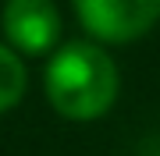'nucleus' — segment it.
<instances>
[{"label":"nucleus","mask_w":160,"mask_h":156,"mask_svg":"<svg viewBox=\"0 0 160 156\" xmlns=\"http://www.w3.org/2000/svg\"><path fill=\"white\" fill-rule=\"evenodd\" d=\"M0 32L14 53L46 57L64 43V14L53 0H4Z\"/></svg>","instance_id":"7ed1b4c3"},{"label":"nucleus","mask_w":160,"mask_h":156,"mask_svg":"<svg viewBox=\"0 0 160 156\" xmlns=\"http://www.w3.org/2000/svg\"><path fill=\"white\" fill-rule=\"evenodd\" d=\"M86 35L100 46H128L160 25V0H71Z\"/></svg>","instance_id":"f03ea898"},{"label":"nucleus","mask_w":160,"mask_h":156,"mask_svg":"<svg viewBox=\"0 0 160 156\" xmlns=\"http://www.w3.org/2000/svg\"><path fill=\"white\" fill-rule=\"evenodd\" d=\"M29 92V68H25L22 53H14L0 39V114L14 110Z\"/></svg>","instance_id":"20e7f679"},{"label":"nucleus","mask_w":160,"mask_h":156,"mask_svg":"<svg viewBox=\"0 0 160 156\" xmlns=\"http://www.w3.org/2000/svg\"><path fill=\"white\" fill-rule=\"evenodd\" d=\"M121 71L107 46L92 39H68L50 53L43 71V96L64 121L86 124L118 103Z\"/></svg>","instance_id":"f257e3e1"}]
</instances>
